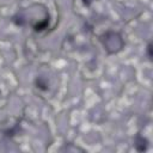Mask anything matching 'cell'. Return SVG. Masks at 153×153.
<instances>
[{
    "label": "cell",
    "instance_id": "1",
    "mask_svg": "<svg viewBox=\"0 0 153 153\" xmlns=\"http://www.w3.org/2000/svg\"><path fill=\"white\" fill-rule=\"evenodd\" d=\"M137 145H141V147H140V151H139V152H142V151H145V149L147 148V140H146L143 136L137 135V136L135 137V147H136Z\"/></svg>",
    "mask_w": 153,
    "mask_h": 153
}]
</instances>
